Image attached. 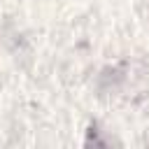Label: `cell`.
<instances>
[{"mask_svg": "<svg viewBox=\"0 0 149 149\" xmlns=\"http://www.w3.org/2000/svg\"><path fill=\"white\" fill-rule=\"evenodd\" d=\"M109 137H102V130H98V126L95 123H91L88 126V130H86V140H84V144L86 147H109Z\"/></svg>", "mask_w": 149, "mask_h": 149, "instance_id": "cell-1", "label": "cell"}]
</instances>
